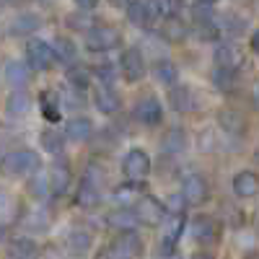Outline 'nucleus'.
Returning <instances> with one entry per match:
<instances>
[{
    "instance_id": "1",
    "label": "nucleus",
    "mask_w": 259,
    "mask_h": 259,
    "mask_svg": "<svg viewBox=\"0 0 259 259\" xmlns=\"http://www.w3.org/2000/svg\"><path fill=\"white\" fill-rule=\"evenodd\" d=\"M41 168V158L39 153L29 148H18V150H11L8 156L0 158V174L8 177V179H18V177H31Z\"/></svg>"
},
{
    "instance_id": "2",
    "label": "nucleus",
    "mask_w": 259,
    "mask_h": 259,
    "mask_svg": "<svg viewBox=\"0 0 259 259\" xmlns=\"http://www.w3.org/2000/svg\"><path fill=\"white\" fill-rule=\"evenodd\" d=\"M119 45H122V31L117 26L101 24L85 31V50L89 52H109V50H117Z\"/></svg>"
},
{
    "instance_id": "3",
    "label": "nucleus",
    "mask_w": 259,
    "mask_h": 259,
    "mask_svg": "<svg viewBox=\"0 0 259 259\" xmlns=\"http://www.w3.org/2000/svg\"><path fill=\"white\" fill-rule=\"evenodd\" d=\"M150 156L143 148H130L127 156L122 158V177L127 182H145L150 177Z\"/></svg>"
},
{
    "instance_id": "4",
    "label": "nucleus",
    "mask_w": 259,
    "mask_h": 259,
    "mask_svg": "<svg viewBox=\"0 0 259 259\" xmlns=\"http://www.w3.org/2000/svg\"><path fill=\"white\" fill-rule=\"evenodd\" d=\"M135 221L148 226V228H156L163 223L166 218V210H163V202L158 197H150V194H143V197L135 202Z\"/></svg>"
},
{
    "instance_id": "5",
    "label": "nucleus",
    "mask_w": 259,
    "mask_h": 259,
    "mask_svg": "<svg viewBox=\"0 0 259 259\" xmlns=\"http://www.w3.org/2000/svg\"><path fill=\"white\" fill-rule=\"evenodd\" d=\"M26 65L31 70L36 73H45L50 70L52 65H55V55H52V47H50V41L45 39H29L26 41Z\"/></svg>"
},
{
    "instance_id": "6",
    "label": "nucleus",
    "mask_w": 259,
    "mask_h": 259,
    "mask_svg": "<svg viewBox=\"0 0 259 259\" xmlns=\"http://www.w3.org/2000/svg\"><path fill=\"white\" fill-rule=\"evenodd\" d=\"M145 57H143V50H138V47H130V50H124L122 52V57H119V73H122V78L127 80V83H138V80H143L145 78Z\"/></svg>"
},
{
    "instance_id": "7",
    "label": "nucleus",
    "mask_w": 259,
    "mask_h": 259,
    "mask_svg": "<svg viewBox=\"0 0 259 259\" xmlns=\"http://www.w3.org/2000/svg\"><path fill=\"white\" fill-rule=\"evenodd\" d=\"M133 117L145 124V127H158L161 119H163V106L156 96H143L138 104H135V109H133Z\"/></svg>"
},
{
    "instance_id": "8",
    "label": "nucleus",
    "mask_w": 259,
    "mask_h": 259,
    "mask_svg": "<svg viewBox=\"0 0 259 259\" xmlns=\"http://www.w3.org/2000/svg\"><path fill=\"white\" fill-rule=\"evenodd\" d=\"M182 197L187 205H205L210 200V184L200 174H189L182 182Z\"/></svg>"
},
{
    "instance_id": "9",
    "label": "nucleus",
    "mask_w": 259,
    "mask_h": 259,
    "mask_svg": "<svg viewBox=\"0 0 259 259\" xmlns=\"http://www.w3.org/2000/svg\"><path fill=\"white\" fill-rule=\"evenodd\" d=\"M221 231H223V226L212 215H197V218H192V236L200 244H218Z\"/></svg>"
},
{
    "instance_id": "10",
    "label": "nucleus",
    "mask_w": 259,
    "mask_h": 259,
    "mask_svg": "<svg viewBox=\"0 0 259 259\" xmlns=\"http://www.w3.org/2000/svg\"><path fill=\"white\" fill-rule=\"evenodd\" d=\"M127 21L133 26H140V29H148L150 24H156L158 16H156V8H153V0H130L127 3Z\"/></svg>"
},
{
    "instance_id": "11",
    "label": "nucleus",
    "mask_w": 259,
    "mask_h": 259,
    "mask_svg": "<svg viewBox=\"0 0 259 259\" xmlns=\"http://www.w3.org/2000/svg\"><path fill=\"white\" fill-rule=\"evenodd\" d=\"M70 182H73V171H70V166H68V163H62V161H55L52 168H50V179H47V184H50V194H55V197L65 194V192H68V187H70Z\"/></svg>"
},
{
    "instance_id": "12",
    "label": "nucleus",
    "mask_w": 259,
    "mask_h": 259,
    "mask_svg": "<svg viewBox=\"0 0 259 259\" xmlns=\"http://www.w3.org/2000/svg\"><path fill=\"white\" fill-rule=\"evenodd\" d=\"M218 124L226 135L231 138H241L246 135V117L241 112H236V109H221L218 112Z\"/></svg>"
},
{
    "instance_id": "13",
    "label": "nucleus",
    "mask_w": 259,
    "mask_h": 259,
    "mask_svg": "<svg viewBox=\"0 0 259 259\" xmlns=\"http://www.w3.org/2000/svg\"><path fill=\"white\" fill-rule=\"evenodd\" d=\"M233 194L239 200H254L259 194V179L254 171H239L233 177Z\"/></svg>"
},
{
    "instance_id": "14",
    "label": "nucleus",
    "mask_w": 259,
    "mask_h": 259,
    "mask_svg": "<svg viewBox=\"0 0 259 259\" xmlns=\"http://www.w3.org/2000/svg\"><path fill=\"white\" fill-rule=\"evenodd\" d=\"M41 29V16L39 13H18L11 26H8V34L11 36H31Z\"/></svg>"
},
{
    "instance_id": "15",
    "label": "nucleus",
    "mask_w": 259,
    "mask_h": 259,
    "mask_svg": "<svg viewBox=\"0 0 259 259\" xmlns=\"http://www.w3.org/2000/svg\"><path fill=\"white\" fill-rule=\"evenodd\" d=\"M99 202H101V189H99V184H96V182H91L89 177H85V179L78 184V192H75V205H78V207H83V210H94V207H99Z\"/></svg>"
},
{
    "instance_id": "16",
    "label": "nucleus",
    "mask_w": 259,
    "mask_h": 259,
    "mask_svg": "<svg viewBox=\"0 0 259 259\" xmlns=\"http://www.w3.org/2000/svg\"><path fill=\"white\" fill-rule=\"evenodd\" d=\"M241 65H244V55L236 45H218L215 47V68L239 70Z\"/></svg>"
},
{
    "instance_id": "17",
    "label": "nucleus",
    "mask_w": 259,
    "mask_h": 259,
    "mask_svg": "<svg viewBox=\"0 0 259 259\" xmlns=\"http://www.w3.org/2000/svg\"><path fill=\"white\" fill-rule=\"evenodd\" d=\"M65 138L73 143H85L94 138V122L89 117H70L65 124Z\"/></svg>"
},
{
    "instance_id": "18",
    "label": "nucleus",
    "mask_w": 259,
    "mask_h": 259,
    "mask_svg": "<svg viewBox=\"0 0 259 259\" xmlns=\"http://www.w3.org/2000/svg\"><path fill=\"white\" fill-rule=\"evenodd\" d=\"M161 145H163V150H166L168 156H179V153H184L187 145H189L187 130L179 127V124H177V127H171V130H166V135H163Z\"/></svg>"
},
{
    "instance_id": "19",
    "label": "nucleus",
    "mask_w": 259,
    "mask_h": 259,
    "mask_svg": "<svg viewBox=\"0 0 259 259\" xmlns=\"http://www.w3.org/2000/svg\"><path fill=\"white\" fill-rule=\"evenodd\" d=\"M94 104L101 114H117L119 112V94L112 85H99L94 94Z\"/></svg>"
},
{
    "instance_id": "20",
    "label": "nucleus",
    "mask_w": 259,
    "mask_h": 259,
    "mask_svg": "<svg viewBox=\"0 0 259 259\" xmlns=\"http://www.w3.org/2000/svg\"><path fill=\"white\" fill-rule=\"evenodd\" d=\"M168 104H171V109H174V112H192L194 104H197V99H194L189 85H171Z\"/></svg>"
},
{
    "instance_id": "21",
    "label": "nucleus",
    "mask_w": 259,
    "mask_h": 259,
    "mask_svg": "<svg viewBox=\"0 0 259 259\" xmlns=\"http://www.w3.org/2000/svg\"><path fill=\"white\" fill-rule=\"evenodd\" d=\"M31 104L34 101H31V96L26 91H13L8 96V101H6V114L11 119H24L31 112Z\"/></svg>"
},
{
    "instance_id": "22",
    "label": "nucleus",
    "mask_w": 259,
    "mask_h": 259,
    "mask_svg": "<svg viewBox=\"0 0 259 259\" xmlns=\"http://www.w3.org/2000/svg\"><path fill=\"white\" fill-rule=\"evenodd\" d=\"M112 197H114L117 207L135 205V202L143 197V182H124V184H119V187L112 192Z\"/></svg>"
},
{
    "instance_id": "23",
    "label": "nucleus",
    "mask_w": 259,
    "mask_h": 259,
    "mask_svg": "<svg viewBox=\"0 0 259 259\" xmlns=\"http://www.w3.org/2000/svg\"><path fill=\"white\" fill-rule=\"evenodd\" d=\"M161 226H163V251L177 249V241H179V236L184 231V212L168 215V221H163Z\"/></svg>"
},
{
    "instance_id": "24",
    "label": "nucleus",
    "mask_w": 259,
    "mask_h": 259,
    "mask_svg": "<svg viewBox=\"0 0 259 259\" xmlns=\"http://www.w3.org/2000/svg\"><path fill=\"white\" fill-rule=\"evenodd\" d=\"M114 244L119 246V251H122L127 259H135V256L143 254V239H140V233H138L135 228L122 231V233L117 236V241H114Z\"/></svg>"
},
{
    "instance_id": "25",
    "label": "nucleus",
    "mask_w": 259,
    "mask_h": 259,
    "mask_svg": "<svg viewBox=\"0 0 259 259\" xmlns=\"http://www.w3.org/2000/svg\"><path fill=\"white\" fill-rule=\"evenodd\" d=\"M189 34V26L184 24V21L179 16H166L161 18V36L166 41H184Z\"/></svg>"
},
{
    "instance_id": "26",
    "label": "nucleus",
    "mask_w": 259,
    "mask_h": 259,
    "mask_svg": "<svg viewBox=\"0 0 259 259\" xmlns=\"http://www.w3.org/2000/svg\"><path fill=\"white\" fill-rule=\"evenodd\" d=\"M6 80L13 85V89H24V85H29V80H31V68L21 60H11L6 65Z\"/></svg>"
},
{
    "instance_id": "27",
    "label": "nucleus",
    "mask_w": 259,
    "mask_h": 259,
    "mask_svg": "<svg viewBox=\"0 0 259 259\" xmlns=\"http://www.w3.org/2000/svg\"><path fill=\"white\" fill-rule=\"evenodd\" d=\"M39 112L50 124H57L62 119V109H60V96L52 91H45L39 96Z\"/></svg>"
},
{
    "instance_id": "28",
    "label": "nucleus",
    "mask_w": 259,
    "mask_h": 259,
    "mask_svg": "<svg viewBox=\"0 0 259 259\" xmlns=\"http://www.w3.org/2000/svg\"><path fill=\"white\" fill-rule=\"evenodd\" d=\"M50 47H52L55 62L73 65V62H75V57H78V47H75V41H73V39H68V36H57Z\"/></svg>"
},
{
    "instance_id": "29",
    "label": "nucleus",
    "mask_w": 259,
    "mask_h": 259,
    "mask_svg": "<svg viewBox=\"0 0 259 259\" xmlns=\"http://www.w3.org/2000/svg\"><path fill=\"white\" fill-rule=\"evenodd\" d=\"M218 26H221V34H228V36H244L249 29L246 18L239 13H223L218 18Z\"/></svg>"
},
{
    "instance_id": "30",
    "label": "nucleus",
    "mask_w": 259,
    "mask_h": 259,
    "mask_svg": "<svg viewBox=\"0 0 259 259\" xmlns=\"http://www.w3.org/2000/svg\"><path fill=\"white\" fill-rule=\"evenodd\" d=\"M8 254H11V259H34L39 254V246H36L34 239H29V236H21V239L11 241Z\"/></svg>"
},
{
    "instance_id": "31",
    "label": "nucleus",
    "mask_w": 259,
    "mask_h": 259,
    "mask_svg": "<svg viewBox=\"0 0 259 259\" xmlns=\"http://www.w3.org/2000/svg\"><path fill=\"white\" fill-rule=\"evenodd\" d=\"M21 226L26 231H34V233H45L50 228V212L45 207H36V210L26 212L24 218H21Z\"/></svg>"
},
{
    "instance_id": "32",
    "label": "nucleus",
    "mask_w": 259,
    "mask_h": 259,
    "mask_svg": "<svg viewBox=\"0 0 259 259\" xmlns=\"http://www.w3.org/2000/svg\"><path fill=\"white\" fill-rule=\"evenodd\" d=\"M153 78H156L158 83H163V85H174V83L179 80V68H177L171 60L161 57V60H156V65H153Z\"/></svg>"
},
{
    "instance_id": "33",
    "label": "nucleus",
    "mask_w": 259,
    "mask_h": 259,
    "mask_svg": "<svg viewBox=\"0 0 259 259\" xmlns=\"http://www.w3.org/2000/svg\"><path fill=\"white\" fill-rule=\"evenodd\" d=\"M91 244H94V233H91V231L73 228V231L68 233V246H70L73 254H85V251L91 249Z\"/></svg>"
},
{
    "instance_id": "34",
    "label": "nucleus",
    "mask_w": 259,
    "mask_h": 259,
    "mask_svg": "<svg viewBox=\"0 0 259 259\" xmlns=\"http://www.w3.org/2000/svg\"><path fill=\"white\" fill-rule=\"evenodd\" d=\"M106 223H109L112 228H119V231H130V228H135V212L133 207H117L112 210L109 215H106Z\"/></svg>"
},
{
    "instance_id": "35",
    "label": "nucleus",
    "mask_w": 259,
    "mask_h": 259,
    "mask_svg": "<svg viewBox=\"0 0 259 259\" xmlns=\"http://www.w3.org/2000/svg\"><path fill=\"white\" fill-rule=\"evenodd\" d=\"M212 85L223 94H231L239 85V70H226V68H215L212 73Z\"/></svg>"
},
{
    "instance_id": "36",
    "label": "nucleus",
    "mask_w": 259,
    "mask_h": 259,
    "mask_svg": "<svg viewBox=\"0 0 259 259\" xmlns=\"http://www.w3.org/2000/svg\"><path fill=\"white\" fill-rule=\"evenodd\" d=\"M194 36H197L200 41H218V39H221V26H218V18L194 21Z\"/></svg>"
},
{
    "instance_id": "37",
    "label": "nucleus",
    "mask_w": 259,
    "mask_h": 259,
    "mask_svg": "<svg viewBox=\"0 0 259 259\" xmlns=\"http://www.w3.org/2000/svg\"><path fill=\"white\" fill-rule=\"evenodd\" d=\"M39 140H41V148L47 150V153H62V148H65V135H60L57 130H52V127H47V130H41V135H39Z\"/></svg>"
},
{
    "instance_id": "38",
    "label": "nucleus",
    "mask_w": 259,
    "mask_h": 259,
    "mask_svg": "<svg viewBox=\"0 0 259 259\" xmlns=\"http://www.w3.org/2000/svg\"><path fill=\"white\" fill-rule=\"evenodd\" d=\"M68 83L73 85V89H89L91 85V70H85L83 65H70L68 68Z\"/></svg>"
},
{
    "instance_id": "39",
    "label": "nucleus",
    "mask_w": 259,
    "mask_h": 259,
    "mask_svg": "<svg viewBox=\"0 0 259 259\" xmlns=\"http://www.w3.org/2000/svg\"><path fill=\"white\" fill-rule=\"evenodd\" d=\"M26 192H29V197H34L36 202H41V200L50 197V184H47L45 177L31 174V179H29V184H26Z\"/></svg>"
},
{
    "instance_id": "40",
    "label": "nucleus",
    "mask_w": 259,
    "mask_h": 259,
    "mask_svg": "<svg viewBox=\"0 0 259 259\" xmlns=\"http://www.w3.org/2000/svg\"><path fill=\"white\" fill-rule=\"evenodd\" d=\"M65 24H68V29H73V31H83V34L89 31L91 26H96V24H94V18L85 13V11H83V13H70L68 18H65Z\"/></svg>"
},
{
    "instance_id": "41",
    "label": "nucleus",
    "mask_w": 259,
    "mask_h": 259,
    "mask_svg": "<svg viewBox=\"0 0 259 259\" xmlns=\"http://www.w3.org/2000/svg\"><path fill=\"white\" fill-rule=\"evenodd\" d=\"M94 75H96V80H101V85H112L117 80V65L101 62V65H96V68H94Z\"/></svg>"
},
{
    "instance_id": "42",
    "label": "nucleus",
    "mask_w": 259,
    "mask_h": 259,
    "mask_svg": "<svg viewBox=\"0 0 259 259\" xmlns=\"http://www.w3.org/2000/svg\"><path fill=\"white\" fill-rule=\"evenodd\" d=\"M207 18H215V11L210 3H202V0H197V3L192 6V21H207Z\"/></svg>"
},
{
    "instance_id": "43",
    "label": "nucleus",
    "mask_w": 259,
    "mask_h": 259,
    "mask_svg": "<svg viewBox=\"0 0 259 259\" xmlns=\"http://www.w3.org/2000/svg\"><path fill=\"white\" fill-rule=\"evenodd\" d=\"M184 207H187V202H184L182 194H171L168 202L163 205V210H166L168 215H179V212H184Z\"/></svg>"
},
{
    "instance_id": "44",
    "label": "nucleus",
    "mask_w": 259,
    "mask_h": 259,
    "mask_svg": "<svg viewBox=\"0 0 259 259\" xmlns=\"http://www.w3.org/2000/svg\"><path fill=\"white\" fill-rule=\"evenodd\" d=\"M96 259H127V256L119 251L117 244H106V246H101V249L96 251Z\"/></svg>"
},
{
    "instance_id": "45",
    "label": "nucleus",
    "mask_w": 259,
    "mask_h": 259,
    "mask_svg": "<svg viewBox=\"0 0 259 259\" xmlns=\"http://www.w3.org/2000/svg\"><path fill=\"white\" fill-rule=\"evenodd\" d=\"M73 3L80 8V11H94L99 6V0H73Z\"/></svg>"
},
{
    "instance_id": "46",
    "label": "nucleus",
    "mask_w": 259,
    "mask_h": 259,
    "mask_svg": "<svg viewBox=\"0 0 259 259\" xmlns=\"http://www.w3.org/2000/svg\"><path fill=\"white\" fill-rule=\"evenodd\" d=\"M156 259H182V254H179L177 249H171V251H161Z\"/></svg>"
},
{
    "instance_id": "47",
    "label": "nucleus",
    "mask_w": 259,
    "mask_h": 259,
    "mask_svg": "<svg viewBox=\"0 0 259 259\" xmlns=\"http://www.w3.org/2000/svg\"><path fill=\"white\" fill-rule=\"evenodd\" d=\"M192 259H215L210 251H197V254H192Z\"/></svg>"
},
{
    "instance_id": "48",
    "label": "nucleus",
    "mask_w": 259,
    "mask_h": 259,
    "mask_svg": "<svg viewBox=\"0 0 259 259\" xmlns=\"http://www.w3.org/2000/svg\"><path fill=\"white\" fill-rule=\"evenodd\" d=\"M127 3L130 0H109V6H114V8H127Z\"/></svg>"
},
{
    "instance_id": "49",
    "label": "nucleus",
    "mask_w": 259,
    "mask_h": 259,
    "mask_svg": "<svg viewBox=\"0 0 259 259\" xmlns=\"http://www.w3.org/2000/svg\"><path fill=\"white\" fill-rule=\"evenodd\" d=\"M6 233H8V228H6V226H0V241L6 239Z\"/></svg>"
},
{
    "instance_id": "50",
    "label": "nucleus",
    "mask_w": 259,
    "mask_h": 259,
    "mask_svg": "<svg viewBox=\"0 0 259 259\" xmlns=\"http://www.w3.org/2000/svg\"><path fill=\"white\" fill-rule=\"evenodd\" d=\"M202 3H210L212 6V3H218V0H202Z\"/></svg>"
},
{
    "instance_id": "51",
    "label": "nucleus",
    "mask_w": 259,
    "mask_h": 259,
    "mask_svg": "<svg viewBox=\"0 0 259 259\" xmlns=\"http://www.w3.org/2000/svg\"><path fill=\"white\" fill-rule=\"evenodd\" d=\"M246 259H256V256H254V254H249V256H246Z\"/></svg>"
},
{
    "instance_id": "52",
    "label": "nucleus",
    "mask_w": 259,
    "mask_h": 259,
    "mask_svg": "<svg viewBox=\"0 0 259 259\" xmlns=\"http://www.w3.org/2000/svg\"><path fill=\"white\" fill-rule=\"evenodd\" d=\"M6 3H16V0H6Z\"/></svg>"
}]
</instances>
